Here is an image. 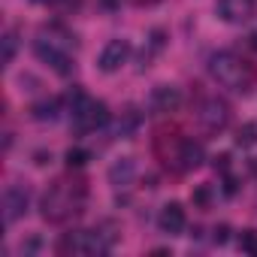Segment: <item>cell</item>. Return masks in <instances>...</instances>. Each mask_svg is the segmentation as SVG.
<instances>
[{"mask_svg":"<svg viewBox=\"0 0 257 257\" xmlns=\"http://www.w3.org/2000/svg\"><path fill=\"white\" fill-rule=\"evenodd\" d=\"M85 197H88V188L82 179H58L40 200V215L49 221V224H64L70 218H76L82 209H85Z\"/></svg>","mask_w":257,"mask_h":257,"instance_id":"obj_1","label":"cell"},{"mask_svg":"<svg viewBox=\"0 0 257 257\" xmlns=\"http://www.w3.org/2000/svg\"><path fill=\"white\" fill-rule=\"evenodd\" d=\"M209 73H212V79H215L218 85H224V88H230V91H239V94H245V91L254 85V79H257V70H254L245 58H239V55H233V52H218V55H212V58H209Z\"/></svg>","mask_w":257,"mask_h":257,"instance_id":"obj_2","label":"cell"},{"mask_svg":"<svg viewBox=\"0 0 257 257\" xmlns=\"http://www.w3.org/2000/svg\"><path fill=\"white\" fill-rule=\"evenodd\" d=\"M73 124H76V131H82V134H91V131H97V127H106V124H109V109H106V103L85 97V100L73 109Z\"/></svg>","mask_w":257,"mask_h":257,"instance_id":"obj_3","label":"cell"},{"mask_svg":"<svg viewBox=\"0 0 257 257\" xmlns=\"http://www.w3.org/2000/svg\"><path fill=\"white\" fill-rule=\"evenodd\" d=\"M197 118H200V124L206 127V131L218 134V131H224L227 121H230V103L221 100V97H206L200 103V109H197Z\"/></svg>","mask_w":257,"mask_h":257,"instance_id":"obj_4","label":"cell"},{"mask_svg":"<svg viewBox=\"0 0 257 257\" xmlns=\"http://www.w3.org/2000/svg\"><path fill=\"white\" fill-rule=\"evenodd\" d=\"M34 52H37L40 61H46V64H49L55 73H61V76H67V73L73 70V64H70V49H64L61 43H55V40H49V37H43V34H40Z\"/></svg>","mask_w":257,"mask_h":257,"instance_id":"obj_5","label":"cell"},{"mask_svg":"<svg viewBox=\"0 0 257 257\" xmlns=\"http://www.w3.org/2000/svg\"><path fill=\"white\" fill-rule=\"evenodd\" d=\"M25 212H28V188L25 185H10L4 191V215H7V224H16Z\"/></svg>","mask_w":257,"mask_h":257,"instance_id":"obj_6","label":"cell"},{"mask_svg":"<svg viewBox=\"0 0 257 257\" xmlns=\"http://www.w3.org/2000/svg\"><path fill=\"white\" fill-rule=\"evenodd\" d=\"M127 55H131V43H127V40H109L106 49L100 52V61L97 64H100L103 73H115L127 61Z\"/></svg>","mask_w":257,"mask_h":257,"instance_id":"obj_7","label":"cell"},{"mask_svg":"<svg viewBox=\"0 0 257 257\" xmlns=\"http://www.w3.org/2000/svg\"><path fill=\"white\" fill-rule=\"evenodd\" d=\"M218 16L230 25H242L254 16V0H218Z\"/></svg>","mask_w":257,"mask_h":257,"instance_id":"obj_8","label":"cell"},{"mask_svg":"<svg viewBox=\"0 0 257 257\" xmlns=\"http://www.w3.org/2000/svg\"><path fill=\"white\" fill-rule=\"evenodd\" d=\"M158 227H161V233H167V236H179V233L185 230V209H182L179 203H167V206L161 209V215H158Z\"/></svg>","mask_w":257,"mask_h":257,"instance_id":"obj_9","label":"cell"},{"mask_svg":"<svg viewBox=\"0 0 257 257\" xmlns=\"http://www.w3.org/2000/svg\"><path fill=\"white\" fill-rule=\"evenodd\" d=\"M182 106V91L176 85H158L152 91V109L155 112H176Z\"/></svg>","mask_w":257,"mask_h":257,"instance_id":"obj_10","label":"cell"},{"mask_svg":"<svg viewBox=\"0 0 257 257\" xmlns=\"http://www.w3.org/2000/svg\"><path fill=\"white\" fill-rule=\"evenodd\" d=\"M134 179H137V161L134 158H121L109 167V182L115 188H131Z\"/></svg>","mask_w":257,"mask_h":257,"instance_id":"obj_11","label":"cell"},{"mask_svg":"<svg viewBox=\"0 0 257 257\" xmlns=\"http://www.w3.org/2000/svg\"><path fill=\"white\" fill-rule=\"evenodd\" d=\"M203 161H206V149H203V143H197V140H185V143H182V152H179V167H182V170H200Z\"/></svg>","mask_w":257,"mask_h":257,"instance_id":"obj_12","label":"cell"},{"mask_svg":"<svg viewBox=\"0 0 257 257\" xmlns=\"http://www.w3.org/2000/svg\"><path fill=\"white\" fill-rule=\"evenodd\" d=\"M137 127H140V115H137L134 109H127V112H121V118H115L112 137H115V140H131V137L137 134Z\"/></svg>","mask_w":257,"mask_h":257,"instance_id":"obj_13","label":"cell"},{"mask_svg":"<svg viewBox=\"0 0 257 257\" xmlns=\"http://www.w3.org/2000/svg\"><path fill=\"white\" fill-rule=\"evenodd\" d=\"M58 112H61V100H40V103H34V109H31V115H34L37 121H55Z\"/></svg>","mask_w":257,"mask_h":257,"instance_id":"obj_14","label":"cell"},{"mask_svg":"<svg viewBox=\"0 0 257 257\" xmlns=\"http://www.w3.org/2000/svg\"><path fill=\"white\" fill-rule=\"evenodd\" d=\"M254 143H257V124H245V127H239V131H236V146L251 149Z\"/></svg>","mask_w":257,"mask_h":257,"instance_id":"obj_15","label":"cell"},{"mask_svg":"<svg viewBox=\"0 0 257 257\" xmlns=\"http://www.w3.org/2000/svg\"><path fill=\"white\" fill-rule=\"evenodd\" d=\"M64 161H67V167H70V170H82V167L91 161V155H88L85 149H67Z\"/></svg>","mask_w":257,"mask_h":257,"instance_id":"obj_16","label":"cell"},{"mask_svg":"<svg viewBox=\"0 0 257 257\" xmlns=\"http://www.w3.org/2000/svg\"><path fill=\"white\" fill-rule=\"evenodd\" d=\"M191 203H194L197 209H209V206H212V188H209V185H197V188L191 191Z\"/></svg>","mask_w":257,"mask_h":257,"instance_id":"obj_17","label":"cell"},{"mask_svg":"<svg viewBox=\"0 0 257 257\" xmlns=\"http://www.w3.org/2000/svg\"><path fill=\"white\" fill-rule=\"evenodd\" d=\"M4 64H13V58H16V49H19V37L10 31V34H4Z\"/></svg>","mask_w":257,"mask_h":257,"instance_id":"obj_18","label":"cell"},{"mask_svg":"<svg viewBox=\"0 0 257 257\" xmlns=\"http://www.w3.org/2000/svg\"><path fill=\"white\" fill-rule=\"evenodd\" d=\"M239 245H242V251L257 254V233H254V230H245V233H242V239H239Z\"/></svg>","mask_w":257,"mask_h":257,"instance_id":"obj_19","label":"cell"},{"mask_svg":"<svg viewBox=\"0 0 257 257\" xmlns=\"http://www.w3.org/2000/svg\"><path fill=\"white\" fill-rule=\"evenodd\" d=\"M215 170L227 173V170H230V155H218V158H215Z\"/></svg>","mask_w":257,"mask_h":257,"instance_id":"obj_20","label":"cell"},{"mask_svg":"<svg viewBox=\"0 0 257 257\" xmlns=\"http://www.w3.org/2000/svg\"><path fill=\"white\" fill-rule=\"evenodd\" d=\"M227 233H230V227H227V224L215 227V242H218V245H224V242H227Z\"/></svg>","mask_w":257,"mask_h":257,"instance_id":"obj_21","label":"cell"},{"mask_svg":"<svg viewBox=\"0 0 257 257\" xmlns=\"http://www.w3.org/2000/svg\"><path fill=\"white\" fill-rule=\"evenodd\" d=\"M236 191H239V182H236V179H227V182H224V194H227V197H233Z\"/></svg>","mask_w":257,"mask_h":257,"instance_id":"obj_22","label":"cell"},{"mask_svg":"<svg viewBox=\"0 0 257 257\" xmlns=\"http://www.w3.org/2000/svg\"><path fill=\"white\" fill-rule=\"evenodd\" d=\"M37 248H40V239H31L28 245H22V254H34Z\"/></svg>","mask_w":257,"mask_h":257,"instance_id":"obj_23","label":"cell"},{"mask_svg":"<svg viewBox=\"0 0 257 257\" xmlns=\"http://www.w3.org/2000/svg\"><path fill=\"white\" fill-rule=\"evenodd\" d=\"M248 40H251V49H254V52H257V34H251V37H248Z\"/></svg>","mask_w":257,"mask_h":257,"instance_id":"obj_24","label":"cell"},{"mask_svg":"<svg viewBox=\"0 0 257 257\" xmlns=\"http://www.w3.org/2000/svg\"><path fill=\"white\" fill-rule=\"evenodd\" d=\"M103 4H106V7H115V0H103Z\"/></svg>","mask_w":257,"mask_h":257,"instance_id":"obj_25","label":"cell"},{"mask_svg":"<svg viewBox=\"0 0 257 257\" xmlns=\"http://www.w3.org/2000/svg\"><path fill=\"white\" fill-rule=\"evenodd\" d=\"M34 4H46V0H34Z\"/></svg>","mask_w":257,"mask_h":257,"instance_id":"obj_26","label":"cell"}]
</instances>
